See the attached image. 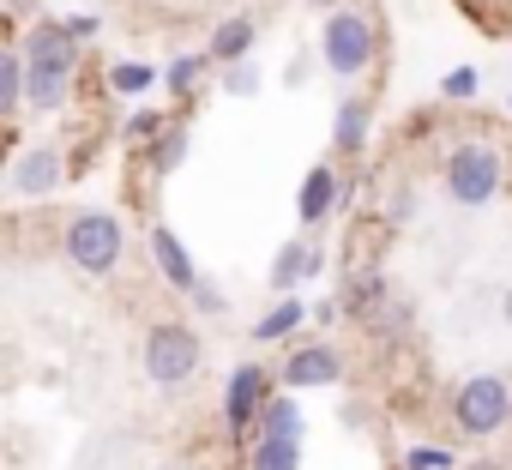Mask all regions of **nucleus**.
<instances>
[{
    "mask_svg": "<svg viewBox=\"0 0 512 470\" xmlns=\"http://www.w3.org/2000/svg\"><path fill=\"white\" fill-rule=\"evenodd\" d=\"M446 464H452V452H440V446H416L404 458V470H446Z\"/></svg>",
    "mask_w": 512,
    "mask_h": 470,
    "instance_id": "obj_24",
    "label": "nucleus"
},
{
    "mask_svg": "<svg viewBox=\"0 0 512 470\" xmlns=\"http://www.w3.org/2000/svg\"><path fill=\"white\" fill-rule=\"evenodd\" d=\"M500 308H506V326H512V290H506V302H500Z\"/></svg>",
    "mask_w": 512,
    "mask_h": 470,
    "instance_id": "obj_28",
    "label": "nucleus"
},
{
    "mask_svg": "<svg viewBox=\"0 0 512 470\" xmlns=\"http://www.w3.org/2000/svg\"><path fill=\"white\" fill-rule=\"evenodd\" d=\"M199 338H193V326H181V320H157L151 332H145V380H157V386H181V380H193L199 374Z\"/></svg>",
    "mask_w": 512,
    "mask_h": 470,
    "instance_id": "obj_4",
    "label": "nucleus"
},
{
    "mask_svg": "<svg viewBox=\"0 0 512 470\" xmlns=\"http://www.w3.org/2000/svg\"><path fill=\"white\" fill-rule=\"evenodd\" d=\"M253 434H290V440H302V404L296 398H272L260 410V428H253Z\"/></svg>",
    "mask_w": 512,
    "mask_h": 470,
    "instance_id": "obj_18",
    "label": "nucleus"
},
{
    "mask_svg": "<svg viewBox=\"0 0 512 470\" xmlns=\"http://www.w3.org/2000/svg\"><path fill=\"white\" fill-rule=\"evenodd\" d=\"M272 398H266V368L260 362H241L235 374H229V386H223V428H229V440L241 446V434L247 428H260V410H266Z\"/></svg>",
    "mask_w": 512,
    "mask_h": 470,
    "instance_id": "obj_7",
    "label": "nucleus"
},
{
    "mask_svg": "<svg viewBox=\"0 0 512 470\" xmlns=\"http://www.w3.org/2000/svg\"><path fill=\"white\" fill-rule=\"evenodd\" d=\"M157 85V67H145V61H115L109 67V91L115 97H145Z\"/></svg>",
    "mask_w": 512,
    "mask_h": 470,
    "instance_id": "obj_19",
    "label": "nucleus"
},
{
    "mask_svg": "<svg viewBox=\"0 0 512 470\" xmlns=\"http://www.w3.org/2000/svg\"><path fill=\"white\" fill-rule=\"evenodd\" d=\"M500 187H506V157H500L488 139H470V145H458V151L446 157V199H452V205L482 211V205L500 199Z\"/></svg>",
    "mask_w": 512,
    "mask_h": 470,
    "instance_id": "obj_2",
    "label": "nucleus"
},
{
    "mask_svg": "<svg viewBox=\"0 0 512 470\" xmlns=\"http://www.w3.org/2000/svg\"><path fill=\"white\" fill-rule=\"evenodd\" d=\"M374 49H380V37H374V25L362 19V13H326V31H320V55H326V67L338 73V79H356V73H368V61H374Z\"/></svg>",
    "mask_w": 512,
    "mask_h": 470,
    "instance_id": "obj_5",
    "label": "nucleus"
},
{
    "mask_svg": "<svg viewBox=\"0 0 512 470\" xmlns=\"http://www.w3.org/2000/svg\"><path fill=\"white\" fill-rule=\"evenodd\" d=\"M368 121H374V109H368L362 97H344V103H338V115H332V145H338V157H356V151L368 145Z\"/></svg>",
    "mask_w": 512,
    "mask_h": 470,
    "instance_id": "obj_13",
    "label": "nucleus"
},
{
    "mask_svg": "<svg viewBox=\"0 0 512 470\" xmlns=\"http://www.w3.org/2000/svg\"><path fill=\"white\" fill-rule=\"evenodd\" d=\"M61 248H67V260H73L79 272L109 278V272L121 266V223H115L109 211H79V217L67 223V235H61Z\"/></svg>",
    "mask_w": 512,
    "mask_h": 470,
    "instance_id": "obj_3",
    "label": "nucleus"
},
{
    "mask_svg": "<svg viewBox=\"0 0 512 470\" xmlns=\"http://www.w3.org/2000/svg\"><path fill=\"white\" fill-rule=\"evenodd\" d=\"M253 37H260V25L253 19H223L217 31H211V61H223V67H235V61H247V49H253Z\"/></svg>",
    "mask_w": 512,
    "mask_h": 470,
    "instance_id": "obj_16",
    "label": "nucleus"
},
{
    "mask_svg": "<svg viewBox=\"0 0 512 470\" xmlns=\"http://www.w3.org/2000/svg\"><path fill=\"white\" fill-rule=\"evenodd\" d=\"M314 7H338V0H314Z\"/></svg>",
    "mask_w": 512,
    "mask_h": 470,
    "instance_id": "obj_29",
    "label": "nucleus"
},
{
    "mask_svg": "<svg viewBox=\"0 0 512 470\" xmlns=\"http://www.w3.org/2000/svg\"><path fill=\"white\" fill-rule=\"evenodd\" d=\"M61 187V151L55 145H25L7 169V193L13 199H43Z\"/></svg>",
    "mask_w": 512,
    "mask_h": 470,
    "instance_id": "obj_8",
    "label": "nucleus"
},
{
    "mask_svg": "<svg viewBox=\"0 0 512 470\" xmlns=\"http://www.w3.org/2000/svg\"><path fill=\"white\" fill-rule=\"evenodd\" d=\"M302 320H308V308L290 296V302H278L272 314H260V320H253V338H260V344H278V338H290Z\"/></svg>",
    "mask_w": 512,
    "mask_h": 470,
    "instance_id": "obj_17",
    "label": "nucleus"
},
{
    "mask_svg": "<svg viewBox=\"0 0 512 470\" xmlns=\"http://www.w3.org/2000/svg\"><path fill=\"white\" fill-rule=\"evenodd\" d=\"M320 266H326V260H320L308 242H284V248H278V260H272V290H278V296H290V290H296L302 278H314Z\"/></svg>",
    "mask_w": 512,
    "mask_h": 470,
    "instance_id": "obj_14",
    "label": "nucleus"
},
{
    "mask_svg": "<svg viewBox=\"0 0 512 470\" xmlns=\"http://www.w3.org/2000/svg\"><path fill=\"white\" fill-rule=\"evenodd\" d=\"M163 470H181V464H163Z\"/></svg>",
    "mask_w": 512,
    "mask_h": 470,
    "instance_id": "obj_30",
    "label": "nucleus"
},
{
    "mask_svg": "<svg viewBox=\"0 0 512 470\" xmlns=\"http://www.w3.org/2000/svg\"><path fill=\"white\" fill-rule=\"evenodd\" d=\"M19 49H25V73H31V109L37 115L67 109L73 79H79V43H73V31L61 19H43Z\"/></svg>",
    "mask_w": 512,
    "mask_h": 470,
    "instance_id": "obj_1",
    "label": "nucleus"
},
{
    "mask_svg": "<svg viewBox=\"0 0 512 470\" xmlns=\"http://www.w3.org/2000/svg\"><path fill=\"white\" fill-rule=\"evenodd\" d=\"M205 67H211V55H181V61H175L163 79H169V91H175V97H187V91H199Z\"/></svg>",
    "mask_w": 512,
    "mask_h": 470,
    "instance_id": "obj_21",
    "label": "nucleus"
},
{
    "mask_svg": "<svg viewBox=\"0 0 512 470\" xmlns=\"http://www.w3.org/2000/svg\"><path fill=\"white\" fill-rule=\"evenodd\" d=\"M296 464H302V440H290V434H253L247 470H296Z\"/></svg>",
    "mask_w": 512,
    "mask_h": 470,
    "instance_id": "obj_15",
    "label": "nucleus"
},
{
    "mask_svg": "<svg viewBox=\"0 0 512 470\" xmlns=\"http://www.w3.org/2000/svg\"><path fill=\"white\" fill-rule=\"evenodd\" d=\"M151 260H157V272H163V278H169L175 290H187V296L199 290V272H193V254L181 248V235H175V229H163V223L151 229Z\"/></svg>",
    "mask_w": 512,
    "mask_h": 470,
    "instance_id": "obj_10",
    "label": "nucleus"
},
{
    "mask_svg": "<svg viewBox=\"0 0 512 470\" xmlns=\"http://www.w3.org/2000/svg\"><path fill=\"white\" fill-rule=\"evenodd\" d=\"M476 85H482V79H476V67H458V73H446V79H440V97L464 103V97H476Z\"/></svg>",
    "mask_w": 512,
    "mask_h": 470,
    "instance_id": "obj_23",
    "label": "nucleus"
},
{
    "mask_svg": "<svg viewBox=\"0 0 512 470\" xmlns=\"http://www.w3.org/2000/svg\"><path fill=\"white\" fill-rule=\"evenodd\" d=\"M223 91H235V97H253V91H260V67H247V61L223 67Z\"/></svg>",
    "mask_w": 512,
    "mask_h": 470,
    "instance_id": "obj_22",
    "label": "nucleus"
},
{
    "mask_svg": "<svg viewBox=\"0 0 512 470\" xmlns=\"http://www.w3.org/2000/svg\"><path fill=\"white\" fill-rule=\"evenodd\" d=\"M338 374H344V362H338V350H326V344H314V350H290V356H284V386H290V392L332 386Z\"/></svg>",
    "mask_w": 512,
    "mask_h": 470,
    "instance_id": "obj_9",
    "label": "nucleus"
},
{
    "mask_svg": "<svg viewBox=\"0 0 512 470\" xmlns=\"http://www.w3.org/2000/svg\"><path fill=\"white\" fill-rule=\"evenodd\" d=\"M67 31H73V43H91V37H97V13H79V19H67Z\"/></svg>",
    "mask_w": 512,
    "mask_h": 470,
    "instance_id": "obj_26",
    "label": "nucleus"
},
{
    "mask_svg": "<svg viewBox=\"0 0 512 470\" xmlns=\"http://www.w3.org/2000/svg\"><path fill=\"white\" fill-rule=\"evenodd\" d=\"M193 302H199V314H223V296H217V284H205V278H199Z\"/></svg>",
    "mask_w": 512,
    "mask_h": 470,
    "instance_id": "obj_25",
    "label": "nucleus"
},
{
    "mask_svg": "<svg viewBox=\"0 0 512 470\" xmlns=\"http://www.w3.org/2000/svg\"><path fill=\"white\" fill-rule=\"evenodd\" d=\"M452 416H458V428H464L470 440H488V434L506 428V416H512L506 380H500V374H470V380L458 386V398H452Z\"/></svg>",
    "mask_w": 512,
    "mask_h": 470,
    "instance_id": "obj_6",
    "label": "nucleus"
},
{
    "mask_svg": "<svg viewBox=\"0 0 512 470\" xmlns=\"http://www.w3.org/2000/svg\"><path fill=\"white\" fill-rule=\"evenodd\" d=\"M464 470H500V464H488V458H482V464H464Z\"/></svg>",
    "mask_w": 512,
    "mask_h": 470,
    "instance_id": "obj_27",
    "label": "nucleus"
},
{
    "mask_svg": "<svg viewBox=\"0 0 512 470\" xmlns=\"http://www.w3.org/2000/svg\"><path fill=\"white\" fill-rule=\"evenodd\" d=\"M332 205H344V181H338V169L332 163H320V169H308V181H302V223H320Z\"/></svg>",
    "mask_w": 512,
    "mask_h": 470,
    "instance_id": "obj_11",
    "label": "nucleus"
},
{
    "mask_svg": "<svg viewBox=\"0 0 512 470\" xmlns=\"http://www.w3.org/2000/svg\"><path fill=\"white\" fill-rule=\"evenodd\" d=\"M31 109V73H25V49H0V115H25Z\"/></svg>",
    "mask_w": 512,
    "mask_h": 470,
    "instance_id": "obj_12",
    "label": "nucleus"
},
{
    "mask_svg": "<svg viewBox=\"0 0 512 470\" xmlns=\"http://www.w3.org/2000/svg\"><path fill=\"white\" fill-rule=\"evenodd\" d=\"M145 157H151V169H157V175H175V169H181V157H187V133H181V127H169L157 145H145Z\"/></svg>",
    "mask_w": 512,
    "mask_h": 470,
    "instance_id": "obj_20",
    "label": "nucleus"
}]
</instances>
